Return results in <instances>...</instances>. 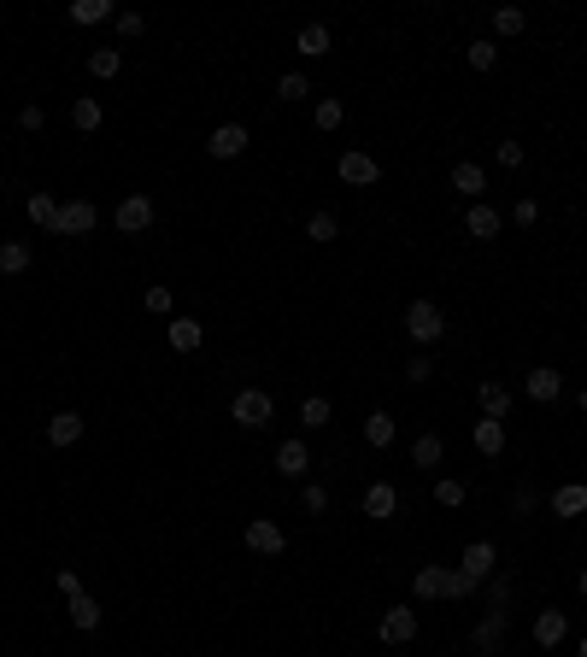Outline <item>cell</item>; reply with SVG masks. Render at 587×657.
Here are the masks:
<instances>
[{
	"mask_svg": "<svg viewBox=\"0 0 587 657\" xmlns=\"http://www.w3.org/2000/svg\"><path fill=\"white\" fill-rule=\"evenodd\" d=\"M406 334H411L417 346H435V341L446 334L441 305H435V300H411V305H406Z\"/></svg>",
	"mask_w": 587,
	"mask_h": 657,
	"instance_id": "cell-1",
	"label": "cell"
},
{
	"mask_svg": "<svg viewBox=\"0 0 587 657\" xmlns=\"http://www.w3.org/2000/svg\"><path fill=\"white\" fill-rule=\"evenodd\" d=\"M230 417H235V423H247V429H265L270 423V393L265 388H241V393H235V405H230Z\"/></svg>",
	"mask_w": 587,
	"mask_h": 657,
	"instance_id": "cell-2",
	"label": "cell"
},
{
	"mask_svg": "<svg viewBox=\"0 0 587 657\" xmlns=\"http://www.w3.org/2000/svg\"><path fill=\"white\" fill-rule=\"evenodd\" d=\"M382 646H411L417 640V611H406V604H388V616L377 623Z\"/></svg>",
	"mask_w": 587,
	"mask_h": 657,
	"instance_id": "cell-3",
	"label": "cell"
},
{
	"mask_svg": "<svg viewBox=\"0 0 587 657\" xmlns=\"http://www.w3.org/2000/svg\"><path fill=\"white\" fill-rule=\"evenodd\" d=\"M112 223H118L123 235L153 229V200H147V194H123V200H118V212H112Z\"/></svg>",
	"mask_w": 587,
	"mask_h": 657,
	"instance_id": "cell-4",
	"label": "cell"
},
{
	"mask_svg": "<svg viewBox=\"0 0 587 657\" xmlns=\"http://www.w3.org/2000/svg\"><path fill=\"white\" fill-rule=\"evenodd\" d=\"M94 223H100L94 200H65V206H59V223H54V235H94Z\"/></svg>",
	"mask_w": 587,
	"mask_h": 657,
	"instance_id": "cell-5",
	"label": "cell"
},
{
	"mask_svg": "<svg viewBox=\"0 0 587 657\" xmlns=\"http://www.w3.org/2000/svg\"><path fill=\"white\" fill-rule=\"evenodd\" d=\"M206 153L211 159H241L247 153V123H218V130L206 135Z\"/></svg>",
	"mask_w": 587,
	"mask_h": 657,
	"instance_id": "cell-6",
	"label": "cell"
},
{
	"mask_svg": "<svg viewBox=\"0 0 587 657\" xmlns=\"http://www.w3.org/2000/svg\"><path fill=\"white\" fill-rule=\"evenodd\" d=\"M247 546H253L259 557H277L282 546H289V535H282V523H270V517H253V523H247Z\"/></svg>",
	"mask_w": 587,
	"mask_h": 657,
	"instance_id": "cell-7",
	"label": "cell"
},
{
	"mask_svg": "<svg viewBox=\"0 0 587 657\" xmlns=\"http://www.w3.org/2000/svg\"><path fill=\"white\" fill-rule=\"evenodd\" d=\"M494 564H499V552L488 546V540H470L465 557H458V569H465L470 581H488V575H494Z\"/></svg>",
	"mask_w": 587,
	"mask_h": 657,
	"instance_id": "cell-8",
	"label": "cell"
},
{
	"mask_svg": "<svg viewBox=\"0 0 587 657\" xmlns=\"http://www.w3.org/2000/svg\"><path fill=\"white\" fill-rule=\"evenodd\" d=\"M382 177V165L370 153H341V182H353V188H370V182Z\"/></svg>",
	"mask_w": 587,
	"mask_h": 657,
	"instance_id": "cell-9",
	"label": "cell"
},
{
	"mask_svg": "<svg viewBox=\"0 0 587 657\" xmlns=\"http://www.w3.org/2000/svg\"><path fill=\"white\" fill-rule=\"evenodd\" d=\"M558 393H564V376H558L553 364H541V370H529V400L534 405H553Z\"/></svg>",
	"mask_w": 587,
	"mask_h": 657,
	"instance_id": "cell-10",
	"label": "cell"
},
{
	"mask_svg": "<svg viewBox=\"0 0 587 657\" xmlns=\"http://www.w3.org/2000/svg\"><path fill=\"white\" fill-rule=\"evenodd\" d=\"M277 469H282L289 481H299V476H306V469H311L306 440H282V446H277Z\"/></svg>",
	"mask_w": 587,
	"mask_h": 657,
	"instance_id": "cell-11",
	"label": "cell"
},
{
	"mask_svg": "<svg viewBox=\"0 0 587 657\" xmlns=\"http://www.w3.org/2000/svg\"><path fill=\"white\" fill-rule=\"evenodd\" d=\"M446 581H453V569H446V564H423L411 587H417V599H446Z\"/></svg>",
	"mask_w": 587,
	"mask_h": 657,
	"instance_id": "cell-12",
	"label": "cell"
},
{
	"mask_svg": "<svg viewBox=\"0 0 587 657\" xmlns=\"http://www.w3.org/2000/svg\"><path fill=\"white\" fill-rule=\"evenodd\" d=\"M476 405H482V417H494V423H499V417L511 411V388H505V382H482V388H476Z\"/></svg>",
	"mask_w": 587,
	"mask_h": 657,
	"instance_id": "cell-13",
	"label": "cell"
},
{
	"mask_svg": "<svg viewBox=\"0 0 587 657\" xmlns=\"http://www.w3.org/2000/svg\"><path fill=\"white\" fill-rule=\"evenodd\" d=\"M470 440H476V452H482V458H499V452H505V423L482 417V423L470 429Z\"/></svg>",
	"mask_w": 587,
	"mask_h": 657,
	"instance_id": "cell-14",
	"label": "cell"
},
{
	"mask_svg": "<svg viewBox=\"0 0 587 657\" xmlns=\"http://www.w3.org/2000/svg\"><path fill=\"white\" fill-rule=\"evenodd\" d=\"M564 634H570V616L564 611H541V616H534V646H558Z\"/></svg>",
	"mask_w": 587,
	"mask_h": 657,
	"instance_id": "cell-15",
	"label": "cell"
},
{
	"mask_svg": "<svg viewBox=\"0 0 587 657\" xmlns=\"http://www.w3.org/2000/svg\"><path fill=\"white\" fill-rule=\"evenodd\" d=\"M394 511H399V493L388 481H370L365 488V517H394Z\"/></svg>",
	"mask_w": 587,
	"mask_h": 657,
	"instance_id": "cell-16",
	"label": "cell"
},
{
	"mask_svg": "<svg viewBox=\"0 0 587 657\" xmlns=\"http://www.w3.org/2000/svg\"><path fill=\"white\" fill-rule=\"evenodd\" d=\"M587 511V488L582 481H564V488L553 493V517H582Z\"/></svg>",
	"mask_w": 587,
	"mask_h": 657,
	"instance_id": "cell-17",
	"label": "cell"
},
{
	"mask_svg": "<svg viewBox=\"0 0 587 657\" xmlns=\"http://www.w3.org/2000/svg\"><path fill=\"white\" fill-rule=\"evenodd\" d=\"M465 229L476 235V241H494V235H499V212L488 200H476V206H470V217H465Z\"/></svg>",
	"mask_w": 587,
	"mask_h": 657,
	"instance_id": "cell-18",
	"label": "cell"
},
{
	"mask_svg": "<svg viewBox=\"0 0 587 657\" xmlns=\"http://www.w3.org/2000/svg\"><path fill=\"white\" fill-rule=\"evenodd\" d=\"M453 188L470 194V200H482V188H488V177H482V165H470V159H458L453 165Z\"/></svg>",
	"mask_w": 587,
	"mask_h": 657,
	"instance_id": "cell-19",
	"label": "cell"
},
{
	"mask_svg": "<svg viewBox=\"0 0 587 657\" xmlns=\"http://www.w3.org/2000/svg\"><path fill=\"white\" fill-rule=\"evenodd\" d=\"M24 212H30V223H35V229H54V223H59V200H54V194H42V188H35L30 200H24Z\"/></svg>",
	"mask_w": 587,
	"mask_h": 657,
	"instance_id": "cell-20",
	"label": "cell"
},
{
	"mask_svg": "<svg viewBox=\"0 0 587 657\" xmlns=\"http://www.w3.org/2000/svg\"><path fill=\"white\" fill-rule=\"evenodd\" d=\"M200 317H171V346H177V353H200Z\"/></svg>",
	"mask_w": 587,
	"mask_h": 657,
	"instance_id": "cell-21",
	"label": "cell"
},
{
	"mask_svg": "<svg viewBox=\"0 0 587 657\" xmlns=\"http://www.w3.org/2000/svg\"><path fill=\"white\" fill-rule=\"evenodd\" d=\"M77 435H83V417H77V411H59V417H47V440H54V446H71Z\"/></svg>",
	"mask_w": 587,
	"mask_h": 657,
	"instance_id": "cell-22",
	"label": "cell"
},
{
	"mask_svg": "<svg viewBox=\"0 0 587 657\" xmlns=\"http://www.w3.org/2000/svg\"><path fill=\"white\" fill-rule=\"evenodd\" d=\"M441 458H446V440L441 435H423L417 446H411V464H417V469H441Z\"/></svg>",
	"mask_w": 587,
	"mask_h": 657,
	"instance_id": "cell-23",
	"label": "cell"
},
{
	"mask_svg": "<svg viewBox=\"0 0 587 657\" xmlns=\"http://www.w3.org/2000/svg\"><path fill=\"white\" fill-rule=\"evenodd\" d=\"M30 270V241H6L0 246V276H24Z\"/></svg>",
	"mask_w": 587,
	"mask_h": 657,
	"instance_id": "cell-24",
	"label": "cell"
},
{
	"mask_svg": "<svg viewBox=\"0 0 587 657\" xmlns=\"http://www.w3.org/2000/svg\"><path fill=\"white\" fill-rule=\"evenodd\" d=\"M394 435H399V423H394L388 411H370V417H365V440H370V446H394Z\"/></svg>",
	"mask_w": 587,
	"mask_h": 657,
	"instance_id": "cell-25",
	"label": "cell"
},
{
	"mask_svg": "<svg viewBox=\"0 0 587 657\" xmlns=\"http://www.w3.org/2000/svg\"><path fill=\"white\" fill-rule=\"evenodd\" d=\"M335 235H341V223H335V212H311L306 217V241H318V246H329Z\"/></svg>",
	"mask_w": 587,
	"mask_h": 657,
	"instance_id": "cell-26",
	"label": "cell"
},
{
	"mask_svg": "<svg viewBox=\"0 0 587 657\" xmlns=\"http://www.w3.org/2000/svg\"><path fill=\"white\" fill-rule=\"evenodd\" d=\"M294 47H299V53H306V59H323V53H329V30H323V24H306Z\"/></svg>",
	"mask_w": 587,
	"mask_h": 657,
	"instance_id": "cell-27",
	"label": "cell"
},
{
	"mask_svg": "<svg viewBox=\"0 0 587 657\" xmlns=\"http://www.w3.org/2000/svg\"><path fill=\"white\" fill-rule=\"evenodd\" d=\"M89 71H94L100 82L118 77V71H123V53H118V47H94V53H89Z\"/></svg>",
	"mask_w": 587,
	"mask_h": 657,
	"instance_id": "cell-28",
	"label": "cell"
},
{
	"mask_svg": "<svg viewBox=\"0 0 587 657\" xmlns=\"http://www.w3.org/2000/svg\"><path fill=\"white\" fill-rule=\"evenodd\" d=\"M71 18H77V24H106V18H118V12H112V0H77Z\"/></svg>",
	"mask_w": 587,
	"mask_h": 657,
	"instance_id": "cell-29",
	"label": "cell"
},
{
	"mask_svg": "<svg viewBox=\"0 0 587 657\" xmlns=\"http://www.w3.org/2000/svg\"><path fill=\"white\" fill-rule=\"evenodd\" d=\"M71 623H77V628H100V599L77 593V599H71Z\"/></svg>",
	"mask_w": 587,
	"mask_h": 657,
	"instance_id": "cell-30",
	"label": "cell"
},
{
	"mask_svg": "<svg viewBox=\"0 0 587 657\" xmlns=\"http://www.w3.org/2000/svg\"><path fill=\"white\" fill-rule=\"evenodd\" d=\"M71 123H77L83 135H89V130H100V101H89V94H83V101L71 106Z\"/></svg>",
	"mask_w": 587,
	"mask_h": 657,
	"instance_id": "cell-31",
	"label": "cell"
},
{
	"mask_svg": "<svg viewBox=\"0 0 587 657\" xmlns=\"http://www.w3.org/2000/svg\"><path fill=\"white\" fill-rule=\"evenodd\" d=\"M494 30H499V35H523V30H529V18H523L517 6H499V12H494Z\"/></svg>",
	"mask_w": 587,
	"mask_h": 657,
	"instance_id": "cell-32",
	"label": "cell"
},
{
	"mask_svg": "<svg viewBox=\"0 0 587 657\" xmlns=\"http://www.w3.org/2000/svg\"><path fill=\"white\" fill-rule=\"evenodd\" d=\"M465 59H470V71H494L499 47H494V42H470V47H465Z\"/></svg>",
	"mask_w": 587,
	"mask_h": 657,
	"instance_id": "cell-33",
	"label": "cell"
},
{
	"mask_svg": "<svg viewBox=\"0 0 587 657\" xmlns=\"http://www.w3.org/2000/svg\"><path fill=\"white\" fill-rule=\"evenodd\" d=\"M499 628H505V611H494L488 623L476 628V646H482V652H499Z\"/></svg>",
	"mask_w": 587,
	"mask_h": 657,
	"instance_id": "cell-34",
	"label": "cell"
},
{
	"mask_svg": "<svg viewBox=\"0 0 587 657\" xmlns=\"http://www.w3.org/2000/svg\"><path fill=\"white\" fill-rule=\"evenodd\" d=\"M299 423H306V429H323V423H329V400H318V393H311V400L299 405Z\"/></svg>",
	"mask_w": 587,
	"mask_h": 657,
	"instance_id": "cell-35",
	"label": "cell"
},
{
	"mask_svg": "<svg viewBox=\"0 0 587 657\" xmlns=\"http://www.w3.org/2000/svg\"><path fill=\"white\" fill-rule=\"evenodd\" d=\"M341 101H335V94H329V101H318V111H311V118H318V130H341Z\"/></svg>",
	"mask_w": 587,
	"mask_h": 657,
	"instance_id": "cell-36",
	"label": "cell"
},
{
	"mask_svg": "<svg viewBox=\"0 0 587 657\" xmlns=\"http://www.w3.org/2000/svg\"><path fill=\"white\" fill-rule=\"evenodd\" d=\"M435 499L446 505V511H453V505H465V481H453V476H441L435 481Z\"/></svg>",
	"mask_w": 587,
	"mask_h": 657,
	"instance_id": "cell-37",
	"label": "cell"
},
{
	"mask_svg": "<svg viewBox=\"0 0 587 657\" xmlns=\"http://www.w3.org/2000/svg\"><path fill=\"white\" fill-rule=\"evenodd\" d=\"M277 94H282V101H306V94H311V82L299 77V71H289V77L277 82Z\"/></svg>",
	"mask_w": 587,
	"mask_h": 657,
	"instance_id": "cell-38",
	"label": "cell"
},
{
	"mask_svg": "<svg viewBox=\"0 0 587 657\" xmlns=\"http://www.w3.org/2000/svg\"><path fill=\"white\" fill-rule=\"evenodd\" d=\"M112 24H118V35H123V42H135V35L147 30V18H142V12H118Z\"/></svg>",
	"mask_w": 587,
	"mask_h": 657,
	"instance_id": "cell-39",
	"label": "cell"
},
{
	"mask_svg": "<svg viewBox=\"0 0 587 657\" xmlns=\"http://www.w3.org/2000/svg\"><path fill=\"white\" fill-rule=\"evenodd\" d=\"M142 305H147L153 317H165V312H171V288H147V294H142Z\"/></svg>",
	"mask_w": 587,
	"mask_h": 657,
	"instance_id": "cell-40",
	"label": "cell"
},
{
	"mask_svg": "<svg viewBox=\"0 0 587 657\" xmlns=\"http://www.w3.org/2000/svg\"><path fill=\"white\" fill-rule=\"evenodd\" d=\"M299 505H306V511H311V517H318V511H323V505H329V493H323V488H318V481H311V488H306V493H299Z\"/></svg>",
	"mask_w": 587,
	"mask_h": 657,
	"instance_id": "cell-41",
	"label": "cell"
},
{
	"mask_svg": "<svg viewBox=\"0 0 587 657\" xmlns=\"http://www.w3.org/2000/svg\"><path fill=\"white\" fill-rule=\"evenodd\" d=\"M499 165L517 170V165H523V141H499Z\"/></svg>",
	"mask_w": 587,
	"mask_h": 657,
	"instance_id": "cell-42",
	"label": "cell"
},
{
	"mask_svg": "<svg viewBox=\"0 0 587 657\" xmlns=\"http://www.w3.org/2000/svg\"><path fill=\"white\" fill-rule=\"evenodd\" d=\"M517 223H523V229H534V223H541V206H534V200H517Z\"/></svg>",
	"mask_w": 587,
	"mask_h": 657,
	"instance_id": "cell-43",
	"label": "cell"
},
{
	"mask_svg": "<svg viewBox=\"0 0 587 657\" xmlns=\"http://www.w3.org/2000/svg\"><path fill=\"white\" fill-rule=\"evenodd\" d=\"M429 376H435L429 358H411V364H406V382H429Z\"/></svg>",
	"mask_w": 587,
	"mask_h": 657,
	"instance_id": "cell-44",
	"label": "cell"
},
{
	"mask_svg": "<svg viewBox=\"0 0 587 657\" xmlns=\"http://www.w3.org/2000/svg\"><path fill=\"white\" fill-rule=\"evenodd\" d=\"M59 593H65V599H77V593H83V581L71 575V569H59Z\"/></svg>",
	"mask_w": 587,
	"mask_h": 657,
	"instance_id": "cell-45",
	"label": "cell"
},
{
	"mask_svg": "<svg viewBox=\"0 0 587 657\" xmlns=\"http://www.w3.org/2000/svg\"><path fill=\"white\" fill-rule=\"evenodd\" d=\"M18 123H24V130H42L47 118H42V106H24V111H18Z\"/></svg>",
	"mask_w": 587,
	"mask_h": 657,
	"instance_id": "cell-46",
	"label": "cell"
},
{
	"mask_svg": "<svg viewBox=\"0 0 587 657\" xmlns=\"http://www.w3.org/2000/svg\"><path fill=\"white\" fill-rule=\"evenodd\" d=\"M576 587H582V599H587V569H582V575H576Z\"/></svg>",
	"mask_w": 587,
	"mask_h": 657,
	"instance_id": "cell-47",
	"label": "cell"
},
{
	"mask_svg": "<svg viewBox=\"0 0 587 657\" xmlns=\"http://www.w3.org/2000/svg\"><path fill=\"white\" fill-rule=\"evenodd\" d=\"M576 657H587V640H582V646H576Z\"/></svg>",
	"mask_w": 587,
	"mask_h": 657,
	"instance_id": "cell-48",
	"label": "cell"
},
{
	"mask_svg": "<svg viewBox=\"0 0 587 657\" xmlns=\"http://www.w3.org/2000/svg\"><path fill=\"white\" fill-rule=\"evenodd\" d=\"M576 405H582V411H587V393H582V400H576Z\"/></svg>",
	"mask_w": 587,
	"mask_h": 657,
	"instance_id": "cell-49",
	"label": "cell"
}]
</instances>
